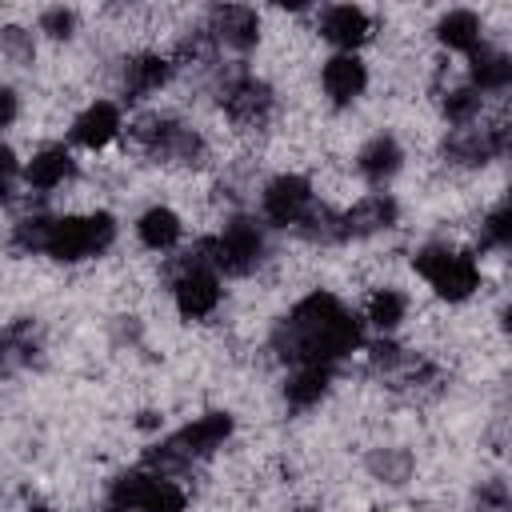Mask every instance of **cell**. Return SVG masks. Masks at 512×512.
Instances as JSON below:
<instances>
[{
  "label": "cell",
  "instance_id": "cell-1",
  "mask_svg": "<svg viewBox=\"0 0 512 512\" xmlns=\"http://www.w3.org/2000/svg\"><path fill=\"white\" fill-rule=\"evenodd\" d=\"M112 240H116V224H112L108 212H96V216H64V220H52L44 252L56 256V260H80V256L104 252Z\"/></svg>",
  "mask_w": 512,
  "mask_h": 512
},
{
  "label": "cell",
  "instance_id": "cell-2",
  "mask_svg": "<svg viewBox=\"0 0 512 512\" xmlns=\"http://www.w3.org/2000/svg\"><path fill=\"white\" fill-rule=\"evenodd\" d=\"M416 272L444 296V300H464L476 284H480V272L468 256H456L448 248H424L416 252Z\"/></svg>",
  "mask_w": 512,
  "mask_h": 512
},
{
  "label": "cell",
  "instance_id": "cell-3",
  "mask_svg": "<svg viewBox=\"0 0 512 512\" xmlns=\"http://www.w3.org/2000/svg\"><path fill=\"white\" fill-rule=\"evenodd\" d=\"M260 248H264V240H260V232H256L252 220H232V224L224 228V236L208 240V256H212V264L224 268L228 276H244V272H252L256 260H260Z\"/></svg>",
  "mask_w": 512,
  "mask_h": 512
},
{
  "label": "cell",
  "instance_id": "cell-4",
  "mask_svg": "<svg viewBox=\"0 0 512 512\" xmlns=\"http://www.w3.org/2000/svg\"><path fill=\"white\" fill-rule=\"evenodd\" d=\"M136 140H144L156 156H168V160H196L200 156V136L172 124V120H160V116H144L136 124Z\"/></svg>",
  "mask_w": 512,
  "mask_h": 512
},
{
  "label": "cell",
  "instance_id": "cell-5",
  "mask_svg": "<svg viewBox=\"0 0 512 512\" xmlns=\"http://www.w3.org/2000/svg\"><path fill=\"white\" fill-rule=\"evenodd\" d=\"M308 208H312V188L304 176H276L264 192V212L276 224H300Z\"/></svg>",
  "mask_w": 512,
  "mask_h": 512
},
{
  "label": "cell",
  "instance_id": "cell-6",
  "mask_svg": "<svg viewBox=\"0 0 512 512\" xmlns=\"http://www.w3.org/2000/svg\"><path fill=\"white\" fill-rule=\"evenodd\" d=\"M508 148V128H456L444 152L460 164H484Z\"/></svg>",
  "mask_w": 512,
  "mask_h": 512
},
{
  "label": "cell",
  "instance_id": "cell-7",
  "mask_svg": "<svg viewBox=\"0 0 512 512\" xmlns=\"http://www.w3.org/2000/svg\"><path fill=\"white\" fill-rule=\"evenodd\" d=\"M212 36L236 52H248L256 44V12L244 4H224L212 8Z\"/></svg>",
  "mask_w": 512,
  "mask_h": 512
},
{
  "label": "cell",
  "instance_id": "cell-8",
  "mask_svg": "<svg viewBox=\"0 0 512 512\" xmlns=\"http://www.w3.org/2000/svg\"><path fill=\"white\" fill-rule=\"evenodd\" d=\"M216 300H220V284H216V276L208 268L180 272V280H176V304H180L184 316H208L216 308Z\"/></svg>",
  "mask_w": 512,
  "mask_h": 512
},
{
  "label": "cell",
  "instance_id": "cell-9",
  "mask_svg": "<svg viewBox=\"0 0 512 512\" xmlns=\"http://www.w3.org/2000/svg\"><path fill=\"white\" fill-rule=\"evenodd\" d=\"M228 432H232V416L212 412V416H204V420L188 424L180 436H172V444L192 460V456H208L212 448H220V444L228 440Z\"/></svg>",
  "mask_w": 512,
  "mask_h": 512
},
{
  "label": "cell",
  "instance_id": "cell-10",
  "mask_svg": "<svg viewBox=\"0 0 512 512\" xmlns=\"http://www.w3.org/2000/svg\"><path fill=\"white\" fill-rule=\"evenodd\" d=\"M224 108H228V116L236 124H260L268 116V108H272V92H268V84L240 80V84H232L224 92Z\"/></svg>",
  "mask_w": 512,
  "mask_h": 512
},
{
  "label": "cell",
  "instance_id": "cell-11",
  "mask_svg": "<svg viewBox=\"0 0 512 512\" xmlns=\"http://www.w3.org/2000/svg\"><path fill=\"white\" fill-rule=\"evenodd\" d=\"M116 132H120V112H116V104H108V100H96V104L72 124V140L84 144V148H104Z\"/></svg>",
  "mask_w": 512,
  "mask_h": 512
},
{
  "label": "cell",
  "instance_id": "cell-12",
  "mask_svg": "<svg viewBox=\"0 0 512 512\" xmlns=\"http://www.w3.org/2000/svg\"><path fill=\"white\" fill-rule=\"evenodd\" d=\"M364 84H368V72H364V64H360L356 56H336V60L324 64V92H328L336 104L356 100V96L364 92Z\"/></svg>",
  "mask_w": 512,
  "mask_h": 512
},
{
  "label": "cell",
  "instance_id": "cell-13",
  "mask_svg": "<svg viewBox=\"0 0 512 512\" xmlns=\"http://www.w3.org/2000/svg\"><path fill=\"white\" fill-rule=\"evenodd\" d=\"M340 220H344V240L348 236H372V232H380L396 220V204L388 196H368L352 212H344Z\"/></svg>",
  "mask_w": 512,
  "mask_h": 512
},
{
  "label": "cell",
  "instance_id": "cell-14",
  "mask_svg": "<svg viewBox=\"0 0 512 512\" xmlns=\"http://www.w3.org/2000/svg\"><path fill=\"white\" fill-rule=\"evenodd\" d=\"M324 36L332 40V44H344V48H352V44H360L364 36H368V16L360 12V8H352V4H340V8H328L324 12Z\"/></svg>",
  "mask_w": 512,
  "mask_h": 512
},
{
  "label": "cell",
  "instance_id": "cell-15",
  "mask_svg": "<svg viewBox=\"0 0 512 512\" xmlns=\"http://www.w3.org/2000/svg\"><path fill=\"white\" fill-rule=\"evenodd\" d=\"M400 168V148H396V140L392 136H376L364 152H360V172L368 176V180H388L392 172Z\"/></svg>",
  "mask_w": 512,
  "mask_h": 512
},
{
  "label": "cell",
  "instance_id": "cell-16",
  "mask_svg": "<svg viewBox=\"0 0 512 512\" xmlns=\"http://www.w3.org/2000/svg\"><path fill=\"white\" fill-rule=\"evenodd\" d=\"M472 80H476L480 88H488V92H500V88H508V80H512V60H508L504 52L480 48V52H472Z\"/></svg>",
  "mask_w": 512,
  "mask_h": 512
},
{
  "label": "cell",
  "instance_id": "cell-17",
  "mask_svg": "<svg viewBox=\"0 0 512 512\" xmlns=\"http://www.w3.org/2000/svg\"><path fill=\"white\" fill-rule=\"evenodd\" d=\"M164 80H168V64H164L160 56H136V60H128L124 88H128L132 96H148V92H156Z\"/></svg>",
  "mask_w": 512,
  "mask_h": 512
},
{
  "label": "cell",
  "instance_id": "cell-18",
  "mask_svg": "<svg viewBox=\"0 0 512 512\" xmlns=\"http://www.w3.org/2000/svg\"><path fill=\"white\" fill-rule=\"evenodd\" d=\"M68 172H72V156H68L64 148H44V152L32 156V164H28V184H32V188H56Z\"/></svg>",
  "mask_w": 512,
  "mask_h": 512
},
{
  "label": "cell",
  "instance_id": "cell-19",
  "mask_svg": "<svg viewBox=\"0 0 512 512\" xmlns=\"http://www.w3.org/2000/svg\"><path fill=\"white\" fill-rule=\"evenodd\" d=\"M140 240L148 248H172L180 240V216L168 208H152L140 216Z\"/></svg>",
  "mask_w": 512,
  "mask_h": 512
},
{
  "label": "cell",
  "instance_id": "cell-20",
  "mask_svg": "<svg viewBox=\"0 0 512 512\" xmlns=\"http://www.w3.org/2000/svg\"><path fill=\"white\" fill-rule=\"evenodd\" d=\"M324 388H328V368L324 364H304L288 380V404L292 408H308V404H316L324 396Z\"/></svg>",
  "mask_w": 512,
  "mask_h": 512
},
{
  "label": "cell",
  "instance_id": "cell-21",
  "mask_svg": "<svg viewBox=\"0 0 512 512\" xmlns=\"http://www.w3.org/2000/svg\"><path fill=\"white\" fill-rule=\"evenodd\" d=\"M440 40L456 52H476V40H480V20L472 12H448L440 20Z\"/></svg>",
  "mask_w": 512,
  "mask_h": 512
},
{
  "label": "cell",
  "instance_id": "cell-22",
  "mask_svg": "<svg viewBox=\"0 0 512 512\" xmlns=\"http://www.w3.org/2000/svg\"><path fill=\"white\" fill-rule=\"evenodd\" d=\"M296 228L312 244H336V240H344V220L336 212H328V208H308Z\"/></svg>",
  "mask_w": 512,
  "mask_h": 512
},
{
  "label": "cell",
  "instance_id": "cell-23",
  "mask_svg": "<svg viewBox=\"0 0 512 512\" xmlns=\"http://www.w3.org/2000/svg\"><path fill=\"white\" fill-rule=\"evenodd\" d=\"M368 468H372L380 480H388V484H404L408 472H412V456H408L404 448H376V452L368 456Z\"/></svg>",
  "mask_w": 512,
  "mask_h": 512
},
{
  "label": "cell",
  "instance_id": "cell-24",
  "mask_svg": "<svg viewBox=\"0 0 512 512\" xmlns=\"http://www.w3.org/2000/svg\"><path fill=\"white\" fill-rule=\"evenodd\" d=\"M148 484H152V476H144V472H124V476L116 480V488H112V512H132V508H140L144 496H148Z\"/></svg>",
  "mask_w": 512,
  "mask_h": 512
},
{
  "label": "cell",
  "instance_id": "cell-25",
  "mask_svg": "<svg viewBox=\"0 0 512 512\" xmlns=\"http://www.w3.org/2000/svg\"><path fill=\"white\" fill-rule=\"evenodd\" d=\"M404 296L400 292H392V288H384V292H376L372 296V308H368V320L376 324V328H396L400 320H404Z\"/></svg>",
  "mask_w": 512,
  "mask_h": 512
},
{
  "label": "cell",
  "instance_id": "cell-26",
  "mask_svg": "<svg viewBox=\"0 0 512 512\" xmlns=\"http://www.w3.org/2000/svg\"><path fill=\"white\" fill-rule=\"evenodd\" d=\"M140 512H184V492L176 484H168V480H152Z\"/></svg>",
  "mask_w": 512,
  "mask_h": 512
},
{
  "label": "cell",
  "instance_id": "cell-27",
  "mask_svg": "<svg viewBox=\"0 0 512 512\" xmlns=\"http://www.w3.org/2000/svg\"><path fill=\"white\" fill-rule=\"evenodd\" d=\"M444 116L452 120V124H472L476 116H480V92L476 88H460V92H448V100H444Z\"/></svg>",
  "mask_w": 512,
  "mask_h": 512
},
{
  "label": "cell",
  "instance_id": "cell-28",
  "mask_svg": "<svg viewBox=\"0 0 512 512\" xmlns=\"http://www.w3.org/2000/svg\"><path fill=\"white\" fill-rule=\"evenodd\" d=\"M48 228H52V220H44V216L20 220V224H16V248H24V252H40V248L48 244Z\"/></svg>",
  "mask_w": 512,
  "mask_h": 512
},
{
  "label": "cell",
  "instance_id": "cell-29",
  "mask_svg": "<svg viewBox=\"0 0 512 512\" xmlns=\"http://www.w3.org/2000/svg\"><path fill=\"white\" fill-rule=\"evenodd\" d=\"M0 48L16 60V64H32V32H24V28H4L0 32Z\"/></svg>",
  "mask_w": 512,
  "mask_h": 512
},
{
  "label": "cell",
  "instance_id": "cell-30",
  "mask_svg": "<svg viewBox=\"0 0 512 512\" xmlns=\"http://www.w3.org/2000/svg\"><path fill=\"white\" fill-rule=\"evenodd\" d=\"M148 468H156L160 476H168V472H180V468H188V456L172 444V440H164L160 448H152L148 452Z\"/></svg>",
  "mask_w": 512,
  "mask_h": 512
},
{
  "label": "cell",
  "instance_id": "cell-31",
  "mask_svg": "<svg viewBox=\"0 0 512 512\" xmlns=\"http://www.w3.org/2000/svg\"><path fill=\"white\" fill-rule=\"evenodd\" d=\"M512 240V208H496L488 216V244H508Z\"/></svg>",
  "mask_w": 512,
  "mask_h": 512
},
{
  "label": "cell",
  "instance_id": "cell-32",
  "mask_svg": "<svg viewBox=\"0 0 512 512\" xmlns=\"http://www.w3.org/2000/svg\"><path fill=\"white\" fill-rule=\"evenodd\" d=\"M40 24H44L48 36H68V32H72V12H68V8H48Z\"/></svg>",
  "mask_w": 512,
  "mask_h": 512
},
{
  "label": "cell",
  "instance_id": "cell-33",
  "mask_svg": "<svg viewBox=\"0 0 512 512\" xmlns=\"http://www.w3.org/2000/svg\"><path fill=\"white\" fill-rule=\"evenodd\" d=\"M12 176H16V156H12L8 148H0V200L8 196V188H12Z\"/></svg>",
  "mask_w": 512,
  "mask_h": 512
},
{
  "label": "cell",
  "instance_id": "cell-34",
  "mask_svg": "<svg viewBox=\"0 0 512 512\" xmlns=\"http://www.w3.org/2000/svg\"><path fill=\"white\" fill-rule=\"evenodd\" d=\"M400 360H404V356H400L396 344H376V348H372V364H376V368H392V364H400Z\"/></svg>",
  "mask_w": 512,
  "mask_h": 512
},
{
  "label": "cell",
  "instance_id": "cell-35",
  "mask_svg": "<svg viewBox=\"0 0 512 512\" xmlns=\"http://www.w3.org/2000/svg\"><path fill=\"white\" fill-rule=\"evenodd\" d=\"M12 116H16V96L8 88H0V128H8Z\"/></svg>",
  "mask_w": 512,
  "mask_h": 512
},
{
  "label": "cell",
  "instance_id": "cell-36",
  "mask_svg": "<svg viewBox=\"0 0 512 512\" xmlns=\"http://www.w3.org/2000/svg\"><path fill=\"white\" fill-rule=\"evenodd\" d=\"M32 512H48V508H40V504H36V508H32Z\"/></svg>",
  "mask_w": 512,
  "mask_h": 512
},
{
  "label": "cell",
  "instance_id": "cell-37",
  "mask_svg": "<svg viewBox=\"0 0 512 512\" xmlns=\"http://www.w3.org/2000/svg\"><path fill=\"white\" fill-rule=\"evenodd\" d=\"M0 348H4V340H0Z\"/></svg>",
  "mask_w": 512,
  "mask_h": 512
}]
</instances>
